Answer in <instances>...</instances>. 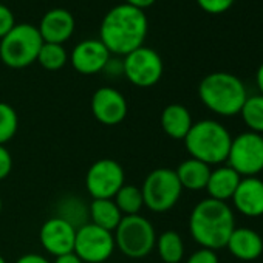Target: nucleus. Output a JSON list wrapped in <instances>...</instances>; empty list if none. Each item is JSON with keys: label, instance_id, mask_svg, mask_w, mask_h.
Here are the masks:
<instances>
[{"label": "nucleus", "instance_id": "22", "mask_svg": "<svg viewBox=\"0 0 263 263\" xmlns=\"http://www.w3.org/2000/svg\"><path fill=\"white\" fill-rule=\"evenodd\" d=\"M155 249L164 263H180L184 257V241L177 231H164L157 235Z\"/></svg>", "mask_w": 263, "mask_h": 263}, {"label": "nucleus", "instance_id": "21", "mask_svg": "<svg viewBox=\"0 0 263 263\" xmlns=\"http://www.w3.org/2000/svg\"><path fill=\"white\" fill-rule=\"evenodd\" d=\"M88 217H90V223L108 232H115L124 215L121 214L113 198H105V200H93L90 203Z\"/></svg>", "mask_w": 263, "mask_h": 263}, {"label": "nucleus", "instance_id": "27", "mask_svg": "<svg viewBox=\"0 0 263 263\" xmlns=\"http://www.w3.org/2000/svg\"><path fill=\"white\" fill-rule=\"evenodd\" d=\"M235 0H197L198 7L208 14H223L232 8Z\"/></svg>", "mask_w": 263, "mask_h": 263}, {"label": "nucleus", "instance_id": "23", "mask_svg": "<svg viewBox=\"0 0 263 263\" xmlns=\"http://www.w3.org/2000/svg\"><path fill=\"white\" fill-rule=\"evenodd\" d=\"M122 215H138L144 206L141 187L135 184H124L113 197Z\"/></svg>", "mask_w": 263, "mask_h": 263}, {"label": "nucleus", "instance_id": "6", "mask_svg": "<svg viewBox=\"0 0 263 263\" xmlns=\"http://www.w3.org/2000/svg\"><path fill=\"white\" fill-rule=\"evenodd\" d=\"M115 246L128 258H144L157 243V232L151 220L138 215H124L113 232Z\"/></svg>", "mask_w": 263, "mask_h": 263}, {"label": "nucleus", "instance_id": "18", "mask_svg": "<svg viewBox=\"0 0 263 263\" xmlns=\"http://www.w3.org/2000/svg\"><path fill=\"white\" fill-rule=\"evenodd\" d=\"M240 180H241V177L234 169H231L228 164L218 166L217 169L211 171V175H209V180L206 184L209 198L228 203V200L232 198Z\"/></svg>", "mask_w": 263, "mask_h": 263}, {"label": "nucleus", "instance_id": "28", "mask_svg": "<svg viewBox=\"0 0 263 263\" xmlns=\"http://www.w3.org/2000/svg\"><path fill=\"white\" fill-rule=\"evenodd\" d=\"M186 263H220V260H218V255L215 251L200 248L189 255Z\"/></svg>", "mask_w": 263, "mask_h": 263}, {"label": "nucleus", "instance_id": "4", "mask_svg": "<svg viewBox=\"0 0 263 263\" xmlns=\"http://www.w3.org/2000/svg\"><path fill=\"white\" fill-rule=\"evenodd\" d=\"M191 158L215 166L226 163L232 137L229 130L215 119H201L192 124L183 140Z\"/></svg>", "mask_w": 263, "mask_h": 263}, {"label": "nucleus", "instance_id": "16", "mask_svg": "<svg viewBox=\"0 0 263 263\" xmlns=\"http://www.w3.org/2000/svg\"><path fill=\"white\" fill-rule=\"evenodd\" d=\"M74 17L64 8H53L47 11L41 21L39 33L44 42L64 45L74 33Z\"/></svg>", "mask_w": 263, "mask_h": 263}, {"label": "nucleus", "instance_id": "17", "mask_svg": "<svg viewBox=\"0 0 263 263\" xmlns=\"http://www.w3.org/2000/svg\"><path fill=\"white\" fill-rule=\"evenodd\" d=\"M228 251L241 261H252L263 254V238L251 228H235L226 243Z\"/></svg>", "mask_w": 263, "mask_h": 263}, {"label": "nucleus", "instance_id": "24", "mask_svg": "<svg viewBox=\"0 0 263 263\" xmlns=\"http://www.w3.org/2000/svg\"><path fill=\"white\" fill-rule=\"evenodd\" d=\"M241 119L249 132L263 135V95L248 96L241 110Z\"/></svg>", "mask_w": 263, "mask_h": 263}, {"label": "nucleus", "instance_id": "19", "mask_svg": "<svg viewBox=\"0 0 263 263\" xmlns=\"http://www.w3.org/2000/svg\"><path fill=\"white\" fill-rule=\"evenodd\" d=\"M192 124L191 111L181 104H169L161 113V128L172 140H184Z\"/></svg>", "mask_w": 263, "mask_h": 263}, {"label": "nucleus", "instance_id": "11", "mask_svg": "<svg viewBox=\"0 0 263 263\" xmlns=\"http://www.w3.org/2000/svg\"><path fill=\"white\" fill-rule=\"evenodd\" d=\"M124 184L125 174L122 166L110 158L95 161L85 175V187L93 200L113 198Z\"/></svg>", "mask_w": 263, "mask_h": 263}, {"label": "nucleus", "instance_id": "1", "mask_svg": "<svg viewBox=\"0 0 263 263\" xmlns=\"http://www.w3.org/2000/svg\"><path fill=\"white\" fill-rule=\"evenodd\" d=\"M147 28L149 24L143 10L121 4L113 7L102 19L99 41L110 54L127 56L144 45Z\"/></svg>", "mask_w": 263, "mask_h": 263}, {"label": "nucleus", "instance_id": "13", "mask_svg": "<svg viewBox=\"0 0 263 263\" xmlns=\"http://www.w3.org/2000/svg\"><path fill=\"white\" fill-rule=\"evenodd\" d=\"M128 111L127 101L113 87H101L91 96V113L104 125L121 124Z\"/></svg>", "mask_w": 263, "mask_h": 263}, {"label": "nucleus", "instance_id": "8", "mask_svg": "<svg viewBox=\"0 0 263 263\" xmlns=\"http://www.w3.org/2000/svg\"><path fill=\"white\" fill-rule=\"evenodd\" d=\"M226 163L241 178L257 177L263 171V135L248 130L232 137Z\"/></svg>", "mask_w": 263, "mask_h": 263}, {"label": "nucleus", "instance_id": "20", "mask_svg": "<svg viewBox=\"0 0 263 263\" xmlns=\"http://www.w3.org/2000/svg\"><path fill=\"white\" fill-rule=\"evenodd\" d=\"M211 171V166H208L206 163L198 161L195 158H187L178 164L175 174L183 189L198 192L206 189Z\"/></svg>", "mask_w": 263, "mask_h": 263}, {"label": "nucleus", "instance_id": "31", "mask_svg": "<svg viewBox=\"0 0 263 263\" xmlns=\"http://www.w3.org/2000/svg\"><path fill=\"white\" fill-rule=\"evenodd\" d=\"M16 263H51V261L47 257L41 255V254L30 252V254H25V255L19 257Z\"/></svg>", "mask_w": 263, "mask_h": 263}, {"label": "nucleus", "instance_id": "29", "mask_svg": "<svg viewBox=\"0 0 263 263\" xmlns=\"http://www.w3.org/2000/svg\"><path fill=\"white\" fill-rule=\"evenodd\" d=\"M14 25H16V22H14L13 11L8 7L0 4V39L5 37Z\"/></svg>", "mask_w": 263, "mask_h": 263}, {"label": "nucleus", "instance_id": "34", "mask_svg": "<svg viewBox=\"0 0 263 263\" xmlns=\"http://www.w3.org/2000/svg\"><path fill=\"white\" fill-rule=\"evenodd\" d=\"M255 84H257L260 95H263V64H260V67L255 71Z\"/></svg>", "mask_w": 263, "mask_h": 263}, {"label": "nucleus", "instance_id": "26", "mask_svg": "<svg viewBox=\"0 0 263 263\" xmlns=\"http://www.w3.org/2000/svg\"><path fill=\"white\" fill-rule=\"evenodd\" d=\"M19 128V116L14 107L7 102H0V144L11 141Z\"/></svg>", "mask_w": 263, "mask_h": 263}, {"label": "nucleus", "instance_id": "10", "mask_svg": "<svg viewBox=\"0 0 263 263\" xmlns=\"http://www.w3.org/2000/svg\"><path fill=\"white\" fill-rule=\"evenodd\" d=\"M115 249L113 232H108L90 221L76 229L73 252L84 263H102L111 257Z\"/></svg>", "mask_w": 263, "mask_h": 263}, {"label": "nucleus", "instance_id": "14", "mask_svg": "<svg viewBox=\"0 0 263 263\" xmlns=\"http://www.w3.org/2000/svg\"><path fill=\"white\" fill-rule=\"evenodd\" d=\"M110 51L99 39L79 42L68 56L71 67L81 74H96L104 71L110 61Z\"/></svg>", "mask_w": 263, "mask_h": 263}, {"label": "nucleus", "instance_id": "3", "mask_svg": "<svg viewBox=\"0 0 263 263\" xmlns=\"http://www.w3.org/2000/svg\"><path fill=\"white\" fill-rule=\"evenodd\" d=\"M198 98L212 113L229 118L240 115L248 91L238 76L228 71H214L201 79Z\"/></svg>", "mask_w": 263, "mask_h": 263}, {"label": "nucleus", "instance_id": "30", "mask_svg": "<svg viewBox=\"0 0 263 263\" xmlns=\"http://www.w3.org/2000/svg\"><path fill=\"white\" fill-rule=\"evenodd\" d=\"M13 171V157L10 154V151L0 144V181L5 180Z\"/></svg>", "mask_w": 263, "mask_h": 263}, {"label": "nucleus", "instance_id": "7", "mask_svg": "<svg viewBox=\"0 0 263 263\" xmlns=\"http://www.w3.org/2000/svg\"><path fill=\"white\" fill-rule=\"evenodd\" d=\"M141 192L144 206L152 212L163 214L171 211L178 203L183 187L174 169L158 167L146 177Z\"/></svg>", "mask_w": 263, "mask_h": 263}, {"label": "nucleus", "instance_id": "12", "mask_svg": "<svg viewBox=\"0 0 263 263\" xmlns=\"http://www.w3.org/2000/svg\"><path fill=\"white\" fill-rule=\"evenodd\" d=\"M76 228L61 217L48 218L39 231V241L42 248L53 257H59L74 249Z\"/></svg>", "mask_w": 263, "mask_h": 263}, {"label": "nucleus", "instance_id": "33", "mask_svg": "<svg viewBox=\"0 0 263 263\" xmlns=\"http://www.w3.org/2000/svg\"><path fill=\"white\" fill-rule=\"evenodd\" d=\"M155 2H157V0H124V4L132 5V7H135V8H140L143 11L146 8H149V7H152Z\"/></svg>", "mask_w": 263, "mask_h": 263}, {"label": "nucleus", "instance_id": "35", "mask_svg": "<svg viewBox=\"0 0 263 263\" xmlns=\"http://www.w3.org/2000/svg\"><path fill=\"white\" fill-rule=\"evenodd\" d=\"M0 263H8V261L5 260V257H4L2 254H0Z\"/></svg>", "mask_w": 263, "mask_h": 263}, {"label": "nucleus", "instance_id": "5", "mask_svg": "<svg viewBox=\"0 0 263 263\" xmlns=\"http://www.w3.org/2000/svg\"><path fill=\"white\" fill-rule=\"evenodd\" d=\"M42 45L44 41L37 27L16 24L5 37L0 39V59L10 68H25L37 61Z\"/></svg>", "mask_w": 263, "mask_h": 263}, {"label": "nucleus", "instance_id": "32", "mask_svg": "<svg viewBox=\"0 0 263 263\" xmlns=\"http://www.w3.org/2000/svg\"><path fill=\"white\" fill-rule=\"evenodd\" d=\"M51 263H84V261L74 252H68V254L54 257V261H51Z\"/></svg>", "mask_w": 263, "mask_h": 263}, {"label": "nucleus", "instance_id": "36", "mask_svg": "<svg viewBox=\"0 0 263 263\" xmlns=\"http://www.w3.org/2000/svg\"><path fill=\"white\" fill-rule=\"evenodd\" d=\"M0 212H2V198H0Z\"/></svg>", "mask_w": 263, "mask_h": 263}, {"label": "nucleus", "instance_id": "2", "mask_svg": "<svg viewBox=\"0 0 263 263\" xmlns=\"http://www.w3.org/2000/svg\"><path fill=\"white\" fill-rule=\"evenodd\" d=\"M235 229V217L228 203L206 198L197 203L189 217L192 238L206 249H221Z\"/></svg>", "mask_w": 263, "mask_h": 263}, {"label": "nucleus", "instance_id": "25", "mask_svg": "<svg viewBox=\"0 0 263 263\" xmlns=\"http://www.w3.org/2000/svg\"><path fill=\"white\" fill-rule=\"evenodd\" d=\"M68 61V54L67 50L64 48V45L59 44H48L44 42V45L41 47L39 56H37V62L48 71H58L61 70Z\"/></svg>", "mask_w": 263, "mask_h": 263}, {"label": "nucleus", "instance_id": "9", "mask_svg": "<svg viewBox=\"0 0 263 263\" xmlns=\"http://www.w3.org/2000/svg\"><path fill=\"white\" fill-rule=\"evenodd\" d=\"M164 71L161 56L149 47H140L135 51L124 56L122 73L137 87L149 88L155 85Z\"/></svg>", "mask_w": 263, "mask_h": 263}, {"label": "nucleus", "instance_id": "15", "mask_svg": "<svg viewBox=\"0 0 263 263\" xmlns=\"http://www.w3.org/2000/svg\"><path fill=\"white\" fill-rule=\"evenodd\" d=\"M237 212L249 218L263 215V180L258 177H243L232 195Z\"/></svg>", "mask_w": 263, "mask_h": 263}]
</instances>
